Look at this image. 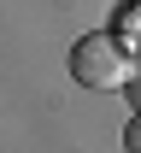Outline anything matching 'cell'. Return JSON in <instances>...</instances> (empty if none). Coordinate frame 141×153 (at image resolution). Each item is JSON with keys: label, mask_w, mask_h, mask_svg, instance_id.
<instances>
[{"label": "cell", "mask_w": 141, "mask_h": 153, "mask_svg": "<svg viewBox=\"0 0 141 153\" xmlns=\"http://www.w3.org/2000/svg\"><path fill=\"white\" fill-rule=\"evenodd\" d=\"M123 153H141V112L123 124Z\"/></svg>", "instance_id": "cell-2"}, {"label": "cell", "mask_w": 141, "mask_h": 153, "mask_svg": "<svg viewBox=\"0 0 141 153\" xmlns=\"http://www.w3.org/2000/svg\"><path fill=\"white\" fill-rule=\"evenodd\" d=\"M129 71H135V59H129V47H123L112 30L77 36V47H71V76H77L82 88H123Z\"/></svg>", "instance_id": "cell-1"}, {"label": "cell", "mask_w": 141, "mask_h": 153, "mask_svg": "<svg viewBox=\"0 0 141 153\" xmlns=\"http://www.w3.org/2000/svg\"><path fill=\"white\" fill-rule=\"evenodd\" d=\"M123 94H129V112H141V65L129 71V82H123Z\"/></svg>", "instance_id": "cell-3"}]
</instances>
